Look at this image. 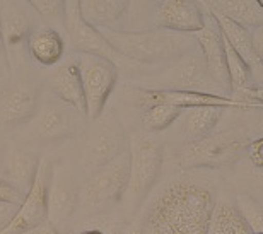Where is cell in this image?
Wrapping results in <instances>:
<instances>
[{"mask_svg":"<svg viewBox=\"0 0 263 234\" xmlns=\"http://www.w3.org/2000/svg\"><path fill=\"white\" fill-rule=\"evenodd\" d=\"M24 193L19 191L17 188H14L12 185L7 183L5 179L0 178V200L2 202H12V204L21 205L24 202Z\"/></svg>","mask_w":263,"mask_h":234,"instance_id":"cell-30","label":"cell"},{"mask_svg":"<svg viewBox=\"0 0 263 234\" xmlns=\"http://www.w3.org/2000/svg\"><path fill=\"white\" fill-rule=\"evenodd\" d=\"M19 210L17 204H12V202H2L0 200V231H4L10 222L14 221L15 214Z\"/></svg>","mask_w":263,"mask_h":234,"instance_id":"cell-31","label":"cell"},{"mask_svg":"<svg viewBox=\"0 0 263 234\" xmlns=\"http://www.w3.org/2000/svg\"><path fill=\"white\" fill-rule=\"evenodd\" d=\"M256 130H261V132H263V115L258 116V123H256Z\"/></svg>","mask_w":263,"mask_h":234,"instance_id":"cell-37","label":"cell"},{"mask_svg":"<svg viewBox=\"0 0 263 234\" xmlns=\"http://www.w3.org/2000/svg\"><path fill=\"white\" fill-rule=\"evenodd\" d=\"M256 2H258V5L263 9V0H256Z\"/></svg>","mask_w":263,"mask_h":234,"instance_id":"cell-38","label":"cell"},{"mask_svg":"<svg viewBox=\"0 0 263 234\" xmlns=\"http://www.w3.org/2000/svg\"><path fill=\"white\" fill-rule=\"evenodd\" d=\"M215 207L214 190L192 176L167 182L147 207L145 234H207Z\"/></svg>","mask_w":263,"mask_h":234,"instance_id":"cell-1","label":"cell"},{"mask_svg":"<svg viewBox=\"0 0 263 234\" xmlns=\"http://www.w3.org/2000/svg\"><path fill=\"white\" fill-rule=\"evenodd\" d=\"M65 51V41L53 26H36L28 38V53L41 67L57 65Z\"/></svg>","mask_w":263,"mask_h":234,"instance_id":"cell-22","label":"cell"},{"mask_svg":"<svg viewBox=\"0 0 263 234\" xmlns=\"http://www.w3.org/2000/svg\"><path fill=\"white\" fill-rule=\"evenodd\" d=\"M0 60L4 62V65H7V58H5V51L2 46V36H0Z\"/></svg>","mask_w":263,"mask_h":234,"instance_id":"cell-36","label":"cell"},{"mask_svg":"<svg viewBox=\"0 0 263 234\" xmlns=\"http://www.w3.org/2000/svg\"><path fill=\"white\" fill-rule=\"evenodd\" d=\"M180 108L171 104H152L144 110L140 118L142 130L145 134H159V132L167 130L181 115Z\"/></svg>","mask_w":263,"mask_h":234,"instance_id":"cell-26","label":"cell"},{"mask_svg":"<svg viewBox=\"0 0 263 234\" xmlns=\"http://www.w3.org/2000/svg\"><path fill=\"white\" fill-rule=\"evenodd\" d=\"M40 87L28 79H15L0 91V127L17 129L31 123L41 104Z\"/></svg>","mask_w":263,"mask_h":234,"instance_id":"cell-11","label":"cell"},{"mask_svg":"<svg viewBox=\"0 0 263 234\" xmlns=\"http://www.w3.org/2000/svg\"><path fill=\"white\" fill-rule=\"evenodd\" d=\"M207 12L222 15L246 29L263 26V9L256 0H219V2H200Z\"/></svg>","mask_w":263,"mask_h":234,"instance_id":"cell-24","label":"cell"},{"mask_svg":"<svg viewBox=\"0 0 263 234\" xmlns=\"http://www.w3.org/2000/svg\"><path fill=\"white\" fill-rule=\"evenodd\" d=\"M50 166V159L41 157L33 187L26 193L23 204L19 205V210L14 217V221L4 231H0V234H23L48 221V214H46V188H48Z\"/></svg>","mask_w":263,"mask_h":234,"instance_id":"cell-14","label":"cell"},{"mask_svg":"<svg viewBox=\"0 0 263 234\" xmlns=\"http://www.w3.org/2000/svg\"><path fill=\"white\" fill-rule=\"evenodd\" d=\"M234 205L241 217H243V221L246 222V226L250 227V231L263 234V202L255 199L251 193L239 191L236 195Z\"/></svg>","mask_w":263,"mask_h":234,"instance_id":"cell-27","label":"cell"},{"mask_svg":"<svg viewBox=\"0 0 263 234\" xmlns=\"http://www.w3.org/2000/svg\"><path fill=\"white\" fill-rule=\"evenodd\" d=\"M64 28L72 51L76 55H98L113 60L117 53L96 28L87 24L79 10V0H67Z\"/></svg>","mask_w":263,"mask_h":234,"instance_id":"cell-15","label":"cell"},{"mask_svg":"<svg viewBox=\"0 0 263 234\" xmlns=\"http://www.w3.org/2000/svg\"><path fill=\"white\" fill-rule=\"evenodd\" d=\"M23 234H62V232L59 231V227H55L50 221H46V222H43V224L36 226V227H33V229L26 231Z\"/></svg>","mask_w":263,"mask_h":234,"instance_id":"cell-34","label":"cell"},{"mask_svg":"<svg viewBox=\"0 0 263 234\" xmlns=\"http://www.w3.org/2000/svg\"><path fill=\"white\" fill-rule=\"evenodd\" d=\"M41 157L31 147L12 143L5 149L0 163V178L26 195L33 187Z\"/></svg>","mask_w":263,"mask_h":234,"instance_id":"cell-18","label":"cell"},{"mask_svg":"<svg viewBox=\"0 0 263 234\" xmlns=\"http://www.w3.org/2000/svg\"><path fill=\"white\" fill-rule=\"evenodd\" d=\"M76 60L81 68L86 118L94 121L106 110L109 96L117 86V63L98 55H77Z\"/></svg>","mask_w":263,"mask_h":234,"instance_id":"cell-9","label":"cell"},{"mask_svg":"<svg viewBox=\"0 0 263 234\" xmlns=\"http://www.w3.org/2000/svg\"><path fill=\"white\" fill-rule=\"evenodd\" d=\"M5 152V151H4ZM4 152H0V163H2V157H4Z\"/></svg>","mask_w":263,"mask_h":234,"instance_id":"cell-39","label":"cell"},{"mask_svg":"<svg viewBox=\"0 0 263 234\" xmlns=\"http://www.w3.org/2000/svg\"><path fill=\"white\" fill-rule=\"evenodd\" d=\"M122 234H145L144 227H142V222H130V224H125L123 232Z\"/></svg>","mask_w":263,"mask_h":234,"instance_id":"cell-35","label":"cell"},{"mask_svg":"<svg viewBox=\"0 0 263 234\" xmlns=\"http://www.w3.org/2000/svg\"><path fill=\"white\" fill-rule=\"evenodd\" d=\"M149 29L159 28L173 33L195 34L205 26V12L200 2L192 0H162L152 2Z\"/></svg>","mask_w":263,"mask_h":234,"instance_id":"cell-13","label":"cell"},{"mask_svg":"<svg viewBox=\"0 0 263 234\" xmlns=\"http://www.w3.org/2000/svg\"><path fill=\"white\" fill-rule=\"evenodd\" d=\"M207 234H251L234 202L215 200Z\"/></svg>","mask_w":263,"mask_h":234,"instance_id":"cell-25","label":"cell"},{"mask_svg":"<svg viewBox=\"0 0 263 234\" xmlns=\"http://www.w3.org/2000/svg\"><path fill=\"white\" fill-rule=\"evenodd\" d=\"M128 143L122 120L113 110H104L96 120L89 121L86 130L79 135L77 166L87 176L127 152Z\"/></svg>","mask_w":263,"mask_h":234,"instance_id":"cell-4","label":"cell"},{"mask_svg":"<svg viewBox=\"0 0 263 234\" xmlns=\"http://www.w3.org/2000/svg\"><path fill=\"white\" fill-rule=\"evenodd\" d=\"M205 12V26L203 29H200L195 33L197 45L202 53L205 65H207L209 76L214 81L215 86L219 87V91L222 96L229 98L231 96V82L228 76V67H226V57H224V45H222V34L212 14Z\"/></svg>","mask_w":263,"mask_h":234,"instance_id":"cell-17","label":"cell"},{"mask_svg":"<svg viewBox=\"0 0 263 234\" xmlns=\"http://www.w3.org/2000/svg\"><path fill=\"white\" fill-rule=\"evenodd\" d=\"M248 146L250 139L245 130L212 132L203 139L183 143L176 154V163L181 169H219L238 161Z\"/></svg>","mask_w":263,"mask_h":234,"instance_id":"cell-6","label":"cell"},{"mask_svg":"<svg viewBox=\"0 0 263 234\" xmlns=\"http://www.w3.org/2000/svg\"><path fill=\"white\" fill-rule=\"evenodd\" d=\"M251 234H261V232H251Z\"/></svg>","mask_w":263,"mask_h":234,"instance_id":"cell-40","label":"cell"},{"mask_svg":"<svg viewBox=\"0 0 263 234\" xmlns=\"http://www.w3.org/2000/svg\"><path fill=\"white\" fill-rule=\"evenodd\" d=\"M231 99L243 103L248 110L263 108V86H250L231 94Z\"/></svg>","mask_w":263,"mask_h":234,"instance_id":"cell-29","label":"cell"},{"mask_svg":"<svg viewBox=\"0 0 263 234\" xmlns=\"http://www.w3.org/2000/svg\"><path fill=\"white\" fill-rule=\"evenodd\" d=\"M250 157L256 166L263 171V139H258L255 142H250Z\"/></svg>","mask_w":263,"mask_h":234,"instance_id":"cell-32","label":"cell"},{"mask_svg":"<svg viewBox=\"0 0 263 234\" xmlns=\"http://www.w3.org/2000/svg\"><path fill=\"white\" fill-rule=\"evenodd\" d=\"M156 82L173 91H195L222 96L209 76L200 48L170 62V67L161 74L159 79H156Z\"/></svg>","mask_w":263,"mask_h":234,"instance_id":"cell-10","label":"cell"},{"mask_svg":"<svg viewBox=\"0 0 263 234\" xmlns=\"http://www.w3.org/2000/svg\"><path fill=\"white\" fill-rule=\"evenodd\" d=\"M117 55L142 65L170 63L188 51L197 50L192 34L151 28L140 31H99Z\"/></svg>","mask_w":263,"mask_h":234,"instance_id":"cell-2","label":"cell"},{"mask_svg":"<svg viewBox=\"0 0 263 234\" xmlns=\"http://www.w3.org/2000/svg\"><path fill=\"white\" fill-rule=\"evenodd\" d=\"M137 93H139V104L144 110L152 104H171L180 110L210 106V108H222V110L233 108V110L248 111V108L243 103L219 94L195 93V91H173V89H139Z\"/></svg>","mask_w":263,"mask_h":234,"instance_id":"cell-16","label":"cell"},{"mask_svg":"<svg viewBox=\"0 0 263 234\" xmlns=\"http://www.w3.org/2000/svg\"><path fill=\"white\" fill-rule=\"evenodd\" d=\"M212 17L215 19L220 33L228 40V43L234 48L236 53L241 57V60L246 63L251 76V84L253 86H263V63L260 62L258 55H256L250 29L236 24L234 21H231L228 17H222V15L212 14Z\"/></svg>","mask_w":263,"mask_h":234,"instance_id":"cell-20","label":"cell"},{"mask_svg":"<svg viewBox=\"0 0 263 234\" xmlns=\"http://www.w3.org/2000/svg\"><path fill=\"white\" fill-rule=\"evenodd\" d=\"M81 168L70 161L59 159L51 161L48 188H46V214L48 221L59 227L62 234L76 221L81 199L82 179L79 176Z\"/></svg>","mask_w":263,"mask_h":234,"instance_id":"cell-7","label":"cell"},{"mask_svg":"<svg viewBox=\"0 0 263 234\" xmlns=\"http://www.w3.org/2000/svg\"><path fill=\"white\" fill-rule=\"evenodd\" d=\"M128 9V0H79L84 21L98 31H125Z\"/></svg>","mask_w":263,"mask_h":234,"instance_id":"cell-19","label":"cell"},{"mask_svg":"<svg viewBox=\"0 0 263 234\" xmlns=\"http://www.w3.org/2000/svg\"><path fill=\"white\" fill-rule=\"evenodd\" d=\"M130 173L122 204L127 212H135L154 188L164 164V147L156 137H134L128 143Z\"/></svg>","mask_w":263,"mask_h":234,"instance_id":"cell-5","label":"cell"},{"mask_svg":"<svg viewBox=\"0 0 263 234\" xmlns=\"http://www.w3.org/2000/svg\"><path fill=\"white\" fill-rule=\"evenodd\" d=\"M29 2H0V36L7 58V67L14 68L24 50L28 38L36 26Z\"/></svg>","mask_w":263,"mask_h":234,"instance_id":"cell-12","label":"cell"},{"mask_svg":"<svg viewBox=\"0 0 263 234\" xmlns=\"http://www.w3.org/2000/svg\"><path fill=\"white\" fill-rule=\"evenodd\" d=\"M130 173V154L122 156L104 164L96 171L87 174L81 187V199L76 219L87 222L96 217L109 215L115 207L122 204Z\"/></svg>","mask_w":263,"mask_h":234,"instance_id":"cell-3","label":"cell"},{"mask_svg":"<svg viewBox=\"0 0 263 234\" xmlns=\"http://www.w3.org/2000/svg\"><path fill=\"white\" fill-rule=\"evenodd\" d=\"M222 113V108H210V106L183 110L180 118L176 120L180 123V137L183 139V143L203 139L215 132Z\"/></svg>","mask_w":263,"mask_h":234,"instance_id":"cell-23","label":"cell"},{"mask_svg":"<svg viewBox=\"0 0 263 234\" xmlns=\"http://www.w3.org/2000/svg\"><path fill=\"white\" fill-rule=\"evenodd\" d=\"M50 93L77 111L86 115V103H84L82 77L77 60H67L55 68L48 79Z\"/></svg>","mask_w":263,"mask_h":234,"instance_id":"cell-21","label":"cell"},{"mask_svg":"<svg viewBox=\"0 0 263 234\" xmlns=\"http://www.w3.org/2000/svg\"><path fill=\"white\" fill-rule=\"evenodd\" d=\"M65 234H72V232H65Z\"/></svg>","mask_w":263,"mask_h":234,"instance_id":"cell-41","label":"cell"},{"mask_svg":"<svg viewBox=\"0 0 263 234\" xmlns=\"http://www.w3.org/2000/svg\"><path fill=\"white\" fill-rule=\"evenodd\" d=\"M251 40H253V46L256 50V55H258L260 62L263 63V26H258V28L251 29Z\"/></svg>","mask_w":263,"mask_h":234,"instance_id":"cell-33","label":"cell"},{"mask_svg":"<svg viewBox=\"0 0 263 234\" xmlns=\"http://www.w3.org/2000/svg\"><path fill=\"white\" fill-rule=\"evenodd\" d=\"M86 115L62 103L48 93L41 98L38 113L29 125V137L36 142H59L79 137L87 127Z\"/></svg>","mask_w":263,"mask_h":234,"instance_id":"cell-8","label":"cell"},{"mask_svg":"<svg viewBox=\"0 0 263 234\" xmlns=\"http://www.w3.org/2000/svg\"><path fill=\"white\" fill-rule=\"evenodd\" d=\"M29 7L33 9L34 14H38L48 23L64 26L65 0H31Z\"/></svg>","mask_w":263,"mask_h":234,"instance_id":"cell-28","label":"cell"}]
</instances>
